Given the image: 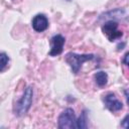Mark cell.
I'll list each match as a JSON object with an SVG mask.
<instances>
[{
    "instance_id": "obj_1",
    "label": "cell",
    "mask_w": 129,
    "mask_h": 129,
    "mask_svg": "<svg viewBox=\"0 0 129 129\" xmlns=\"http://www.w3.org/2000/svg\"><path fill=\"white\" fill-rule=\"evenodd\" d=\"M95 55L92 54V53H82V54H79V53H76V52H68L64 56V59H66V62L70 66L72 72L77 75L83 63L88 61V60H92L94 59Z\"/></svg>"
},
{
    "instance_id": "obj_3",
    "label": "cell",
    "mask_w": 129,
    "mask_h": 129,
    "mask_svg": "<svg viewBox=\"0 0 129 129\" xmlns=\"http://www.w3.org/2000/svg\"><path fill=\"white\" fill-rule=\"evenodd\" d=\"M57 127L59 129H73L77 128V119L75 112L72 108H67L58 116Z\"/></svg>"
},
{
    "instance_id": "obj_4",
    "label": "cell",
    "mask_w": 129,
    "mask_h": 129,
    "mask_svg": "<svg viewBox=\"0 0 129 129\" xmlns=\"http://www.w3.org/2000/svg\"><path fill=\"white\" fill-rule=\"evenodd\" d=\"M102 31L110 41H114L123 35V32L118 30V23L115 20H109L105 22L102 26Z\"/></svg>"
},
{
    "instance_id": "obj_10",
    "label": "cell",
    "mask_w": 129,
    "mask_h": 129,
    "mask_svg": "<svg viewBox=\"0 0 129 129\" xmlns=\"http://www.w3.org/2000/svg\"><path fill=\"white\" fill-rule=\"evenodd\" d=\"M0 61H1V68H0V72H4L5 68L7 67L8 62H9V56L5 53V52H1L0 53Z\"/></svg>"
},
{
    "instance_id": "obj_5",
    "label": "cell",
    "mask_w": 129,
    "mask_h": 129,
    "mask_svg": "<svg viewBox=\"0 0 129 129\" xmlns=\"http://www.w3.org/2000/svg\"><path fill=\"white\" fill-rule=\"evenodd\" d=\"M66 42V38L60 35V34H55L50 38V51L48 52V54L50 56H55L58 55L62 52L63 49V44Z\"/></svg>"
},
{
    "instance_id": "obj_13",
    "label": "cell",
    "mask_w": 129,
    "mask_h": 129,
    "mask_svg": "<svg viewBox=\"0 0 129 129\" xmlns=\"http://www.w3.org/2000/svg\"><path fill=\"white\" fill-rule=\"evenodd\" d=\"M124 95H125V97H126V101H127V104H128V106H129V89L124 90Z\"/></svg>"
},
{
    "instance_id": "obj_8",
    "label": "cell",
    "mask_w": 129,
    "mask_h": 129,
    "mask_svg": "<svg viewBox=\"0 0 129 129\" xmlns=\"http://www.w3.org/2000/svg\"><path fill=\"white\" fill-rule=\"evenodd\" d=\"M94 79H95V82L98 87H104L108 83V75H107V73H105L103 71L97 72L94 76Z\"/></svg>"
},
{
    "instance_id": "obj_14",
    "label": "cell",
    "mask_w": 129,
    "mask_h": 129,
    "mask_svg": "<svg viewBox=\"0 0 129 129\" xmlns=\"http://www.w3.org/2000/svg\"><path fill=\"white\" fill-rule=\"evenodd\" d=\"M124 45H125V42H123L122 44H121V43H119V44H118V46H117V48H118V50H121V49H123V47H124Z\"/></svg>"
},
{
    "instance_id": "obj_11",
    "label": "cell",
    "mask_w": 129,
    "mask_h": 129,
    "mask_svg": "<svg viewBox=\"0 0 129 129\" xmlns=\"http://www.w3.org/2000/svg\"><path fill=\"white\" fill-rule=\"evenodd\" d=\"M120 126H121L122 128L129 129V114H128V115H126V116L123 118V120H122V122H121Z\"/></svg>"
},
{
    "instance_id": "obj_7",
    "label": "cell",
    "mask_w": 129,
    "mask_h": 129,
    "mask_svg": "<svg viewBox=\"0 0 129 129\" xmlns=\"http://www.w3.org/2000/svg\"><path fill=\"white\" fill-rule=\"evenodd\" d=\"M48 27V20L44 14H37L32 19V28L36 32H42Z\"/></svg>"
},
{
    "instance_id": "obj_6",
    "label": "cell",
    "mask_w": 129,
    "mask_h": 129,
    "mask_svg": "<svg viewBox=\"0 0 129 129\" xmlns=\"http://www.w3.org/2000/svg\"><path fill=\"white\" fill-rule=\"evenodd\" d=\"M103 101H104L105 107H106L109 111H111V112H113V113L118 112V111H120V110L123 109V104H122V102L119 101V100L116 98L115 94H113V93L107 94V95L104 97Z\"/></svg>"
},
{
    "instance_id": "obj_2",
    "label": "cell",
    "mask_w": 129,
    "mask_h": 129,
    "mask_svg": "<svg viewBox=\"0 0 129 129\" xmlns=\"http://www.w3.org/2000/svg\"><path fill=\"white\" fill-rule=\"evenodd\" d=\"M32 99H33V89H32L31 86H29L25 89L22 97L15 104V106L13 108L14 114L18 117H21V116L25 115L31 107Z\"/></svg>"
},
{
    "instance_id": "obj_9",
    "label": "cell",
    "mask_w": 129,
    "mask_h": 129,
    "mask_svg": "<svg viewBox=\"0 0 129 129\" xmlns=\"http://www.w3.org/2000/svg\"><path fill=\"white\" fill-rule=\"evenodd\" d=\"M77 128L79 129H86L88 128V115H87V111L84 110L80 117L77 119Z\"/></svg>"
},
{
    "instance_id": "obj_12",
    "label": "cell",
    "mask_w": 129,
    "mask_h": 129,
    "mask_svg": "<svg viewBox=\"0 0 129 129\" xmlns=\"http://www.w3.org/2000/svg\"><path fill=\"white\" fill-rule=\"evenodd\" d=\"M122 62H123L124 64H126L127 67H129V52L125 53V55H124V57H123V59H122Z\"/></svg>"
}]
</instances>
